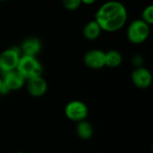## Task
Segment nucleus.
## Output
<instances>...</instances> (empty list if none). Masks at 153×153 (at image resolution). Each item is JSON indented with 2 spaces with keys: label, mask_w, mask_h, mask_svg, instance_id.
Here are the masks:
<instances>
[{
  "label": "nucleus",
  "mask_w": 153,
  "mask_h": 153,
  "mask_svg": "<svg viewBox=\"0 0 153 153\" xmlns=\"http://www.w3.org/2000/svg\"><path fill=\"white\" fill-rule=\"evenodd\" d=\"M94 18L102 31L116 32L126 25L128 13L124 4L117 0H110L100 6Z\"/></svg>",
  "instance_id": "1"
},
{
  "label": "nucleus",
  "mask_w": 153,
  "mask_h": 153,
  "mask_svg": "<svg viewBox=\"0 0 153 153\" xmlns=\"http://www.w3.org/2000/svg\"><path fill=\"white\" fill-rule=\"evenodd\" d=\"M16 70L25 78V80H28L42 75L43 65L37 56L22 55Z\"/></svg>",
  "instance_id": "2"
},
{
  "label": "nucleus",
  "mask_w": 153,
  "mask_h": 153,
  "mask_svg": "<svg viewBox=\"0 0 153 153\" xmlns=\"http://www.w3.org/2000/svg\"><path fill=\"white\" fill-rule=\"evenodd\" d=\"M150 32V25L142 19H136L129 24L126 30V36L129 42L134 45H139L147 40Z\"/></svg>",
  "instance_id": "3"
},
{
  "label": "nucleus",
  "mask_w": 153,
  "mask_h": 153,
  "mask_svg": "<svg viewBox=\"0 0 153 153\" xmlns=\"http://www.w3.org/2000/svg\"><path fill=\"white\" fill-rule=\"evenodd\" d=\"M22 56L20 48L11 47L0 53V73L3 75L5 73L16 70L20 57Z\"/></svg>",
  "instance_id": "4"
},
{
  "label": "nucleus",
  "mask_w": 153,
  "mask_h": 153,
  "mask_svg": "<svg viewBox=\"0 0 153 153\" xmlns=\"http://www.w3.org/2000/svg\"><path fill=\"white\" fill-rule=\"evenodd\" d=\"M64 113L68 120L78 123L86 120L89 116V108L83 101L74 100L65 105Z\"/></svg>",
  "instance_id": "5"
},
{
  "label": "nucleus",
  "mask_w": 153,
  "mask_h": 153,
  "mask_svg": "<svg viewBox=\"0 0 153 153\" xmlns=\"http://www.w3.org/2000/svg\"><path fill=\"white\" fill-rule=\"evenodd\" d=\"M131 79L134 85L139 89H148L152 83V74L151 71L143 66L135 67L132 72Z\"/></svg>",
  "instance_id": "6"
},
{
  "label": "nucleus",
  "mask_w": 153,
  "mask_h": 153,
  "mask_svg": "<svg viewBox=\"0 0 153 153\" xmlns=\"http://www.w3.org/2000/svg\"><path fill=\"white\" fill-rule=\"evenodd\" d=\"M25 86L28 93L34 98H40L48 91V82L46 79L40 75L26 80Z\"/></svg>",
  "instance_id": "7"
},
{
  "label": "nucleus",
  "mask_w": 153,
  "mask_h": 153,
  "mask_svg": "<svg viewBox=\"0 0 153 153\" xmlns=\"http://www.w3.org/2000/svg\"><path fill=\"white\" fill-rule=\"evenodd\" d=\"M83 63L92 70H100L105 67V51L99 48L89 50L83 56Z\"/></svg>",
  "instance_id": "8"
},
{
  "label": "nucleus",
  "mask_w": 153,
  "mask_h": 153,
  "mask_svg": "<svg viewBox=\"0 0 153 153\" xmlns=\"http://www.w3.org/2000/svg\"><path fill=\"white\" fill-rule=\"evenodd\" d=\"M3 83L8 88L10 91H14L21 90L26 82L25 78L17 71L13 70L8 73H5L2 75Z\"/></svg>",
  "instance_id": "9"
},
{
  "label": "nucleus",
  "mask_w": 153,
  "mask_h": 153,
  "mask_svg": "<svg viewBox=\"0 0 153 153\" xmlns=\"http://www.w3.org/2000/svg\"><path fill=\"white\" fill-rule=\"evenodd\" d=\"M42 49V42L39 38L36 37H29L26 38L21 47L20 50L22 55L25 56H37Z\"/></svg>",
  "instance_id": "10"
},
{
  "label": "nucleus",
  "mask_w": 153,
  "mask_h": 153,
  "mask_svg": "<svg viewBox=\"0 0 153 153\" xmlns=\"http://www.w3.org/2000/svg\"><path fill=\"white\" fill-rule=\"evenodd\" d=\"M101 31L102 30L100 26L95 20L88 22L82 29L83 37L88 40H95L99 39V37L101 34Z\"/></svg>",
  "instance_id": "11"
},
{
  "label": "nucleus",
  "mask_w": 153,
  "mask_h": 153,
  "mask_svg": "<svg viewBox=\"0 0 153 153\" xmlns=\"http://www.w3.org/2000/svg\"><path fill=\"white\" fill-rule=\"evenodd\" d=\"M76 134L79 139L82 141H88L90 140L93 135V127L90 122L87 120H82L77 123L76 128Z\"/></svg>",
  "instance_id": "12"
},
{
  "label": "nucleus",
  "mask_w": 153,
  "mask_h": 153,
  "mask_svg": "<svg viewBox=\"0 0 153 153\" xmlns=\"http://www.w3.org/2000/svg\"><path fill=\"white\" fill-rule=\"evenodd\" d=\"M123 62L122 54L117 49H109L105 52V66L109 68H117Z\"/></svg>",
  "instance_id": "13"
},
{
  "label": "nucleus",
  "mask_w": 153,
  "mask_h": 153,
  "mask_svg": "<svg viewBox=\"0 0 153 153\" xmlns=\"http://www.w3.org/2000/svg\"><path fill=\"white\" fill-rule=\"evenodd\" d=\"M143 22L148 23L150 26L153 23V5L149 4L144 7L142 13V18Z\"/></svg>",
  "instance_id": "14"
},
{
  "label": "nucleus",
  "mask_w": 153,
  "mask_h": 153,
  "mask_svg": "<svg viewBox=\"0 0 153 153\" xmlns=\"http://www.w3.org/2000/svg\"><path fill=\"white\" fill-rule=\"evenodd\" d=\"M62 4L68 11H75L82 5L81 0H62Z\"/></svg>",
  "instance_id": "15"
},
{
  "label": "nucleus",
  "mask_w": 153,
  "mask_h": 153,
  "mask_svg": "<svg viewBox=\"0 0 153 153\" xmlns=\"http://www.w3.org/2000/svg\"><path fill=\"white\" fill-rule=\"evenodd\" d=\"M132 62L133 64L135 65V67H139V66H143V56L141 55H135L133 56L132 58Z\"/></svg>",
  "instance_id": "16"
},
{
  "label": "nucleus",
  "mask_w": 153,
  "mask_h": 153,
  "mask_svg": "<svg viewBox=\"0 0 153 153\" xmlns=\"http://www.w3.org/2000/svg\"><path fill=\"white\" fill-rule=\"evenodd\" d=\"M82 1V4H84L86 5H91L93 4L97 0H81Z\"/></svg>",
  "instance_id": "17"
},
{
  "label": "nucleus",
  "mask_w": 153,
  "mask_h": 153,
  "mask_svg": "<svg viewBox=\"0 0 153 153\" xmlns=\"http://www.w3.org/2000/svg\"><path fill=\"white\" fill-rule=\"evenodd\" d=\"M3 84V78H2V75H0V88Z\"/></svg>",
  "instance_id": "18"
},
{
  "label": "nucleus",
  "mask_w": 153,
  "mask_h": 153,
  "mask_svg": "<svg viewBox=\"0 0 153 153\" xmlns=\"http://www.w3.org/2000/svg\"><path fill=\"white\" fill-rule=\"evenodd\" d=\"M4 1H8V0H0V2H4Z\"/></svg>",
  "instance_id": "19"
},
{
  "label": "nucleus",
  "mask_w": 153,
  "mask_h": 153,
  "mask_svg": "<svg viewBox=\"0 0 153 153\" xmlns=\"http://www.w3.org/2000/svg\"><path fill=\"white\" fill-rule=\"evenodd\" d=\"M16 153H25L24 152H16Z\"/></svg>",
  "instance_id": "20"
}]
</instances>
